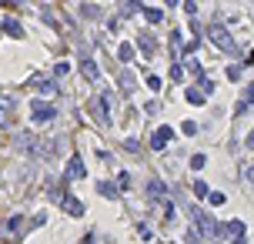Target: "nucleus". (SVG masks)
<instances>
[{"label":"nucleus","instance_id":"nucleus-29","mask_svg":"<svg viewBox=\"0 0 254 244\" xmlns=\"http://www.w3.org/2000/svg\"><path fill=\"white\" fill-rule=\"evenodd\" d=\"M237 77H241V67H237V64H234V67H228V80H237Z\"/></svg>","mask_w":254,"mask_h":244},{"label":"nucleus","instance_id":"nucleus-12","mask_svg":"<svg viewBox=\"0 0 254 244\" xmlns=\"http://www.w3.org/2000/svg\"><path fill=\"white\" fill-rule=\"evenodd\" d=\"M3 34H7V37H24V27H20V24H17V20H14V17H10V20H3Z\"/></svg>","mask_w":254,"mask_h":244},{"label":"nucleus","instance_id":"nucleus-5","mask_svg":"<svg viewBox=\"0 0 254 244\" xmlns=\"http://www.w3.org/2000/svg\"><path fill=\"white\" fill-rule=\"evenodd\" d=\"M84 174H87V171H84V161L74 154L71 161H67V174H64V181H80Z\"/></svg>","mask_w":254,"mask_h":244},{"label":"nucleus","instance_id":"nucleus-32","mask_svg":"<svg viewBox=\"0 0 254 244\" xmlns=\"http://www.w3.org/2000/svg\"><path fill=\"white\" fill-rule=\"evenodd\" d=\"M244 147H251V150H254V131L248 134V141H244Z\"/></svg>","mask_w":254,"mask_h":244},{"label":"nucleus","instance_id":"nucleus-15","mask_svg":"<svg viewBox=\"0 0 254 244\" xmlns=\"http://www.w3.org/2000/svg\"><path fill=\"white\" fill-rule=\"evenodd\" d=\"M204 91H198V87H187V104H194V107H198V104H204Z\"/></svg>","mask_w":254,"mask_h":244},{"label":"nucleus","instance_id":"nucleus-16","mask_svg":"<svg viewBox=\"0 0 254 244\" xmlns=\"http://www.w3.org/2000/svg\"><path fill=\"white\" fill-rule=\"evenodd\" d=\"M34 87L40 91V94H54V91H57V84H54V80H37Z\"/></svg>","mask_w":254,"mask_h":244},{"label":"nucleus","instance_id":"nucleus-30","mask_svg":"<svg viewBox=\"0 0 254 244\" xmlns=\"http://www.w3.org/2000/svg\"><path fill=\"white\" fill-rule=\"evenodd\" d=\"M244 100H248V104H254V87H248V91H244Z\"/></svg>","mask_w":254,"mask_h":244},{"label":"nucleus","instance_id":"nucleus-23","mask_svg":"<svg viewBox=\"0 0 254 244\" xmlns=\"http://www.w3.org/2000/svg\"><path fill=\"white\" fill-rule=\"evenodd\" d=\"M20 224H24V221H20V214H14V218L7 221V231H10V234H17V231H20Z\"/></svg>","mask_w":254,"mask_h":244},{"label":"nucleus","instance_id":"nucleus-25","mask_svg":"<svg viewBox=\"0 0 254 244\" xmlns=\"http://www.w3.org/2000/svg\"><path fill=\"white\" fill-rule=\"evenodd\" d=\"M54 74L57 77H67V74H71V64H64V60H60V64L54 67Z\"/></svg>","mask_w":254,"mask_h":244},{"label":"nucleus","instance_id":"nucleus-20","mask_svg":"<svg viewBox=\"0 0 254 244\" xmlns=\"http://www.w3.org/2000/svg\"><path fill=\"white\" fill-rule=\"evenodd\" d=\"M161 87H164V80H161V77H154V74L147 77V91H154V94H157Z\"/></svg>","mask_w":254,"mask_h":244},{"label":"nucleus","instance_id":"nucleus-3","mask_svg":"<svg viewBox=\"0 0 254 244\" xmlns=\"http://www.w3.org/2000/svg\"><path fill=\"white\" fill-rule=\"evenodd\" d=\"M30 117H34V124H47V121H54V107L44 104V100H34L30 104Z\"/></svg>","mask_w":254,"mask_h":244},{"label":"nucleus","instance_id":"nucleus-34","mask_svg":"<svg viewBox=\"0 0 254 244\" xmlns=\"http://www.w3.org/2000/svg\"><path fill=\"white\" fill-rule=\"evenodd\" d=\"M3 7H17V3H24V0H0Z\"/></svg>","mask_w":254,"mask_h":244},{"label":"nucleus","instance_id":"nucleus-17","mask_svg":"<svg viewBox=\"0 0 254 244\" xmlns=\"http://www.w3.org/2000/svg\"><path fill=\"white\" fill-rule=\"evenodd\" d=\"M207 201H211L214 207H221L224 201H228V194H221V191H211V194H207Z\"/></svg>","mask_w":254,"mask_h":244},{"label":"nucleus","instance_id":"nucleus-19","mask_svg":"<svg viewBox=\"0 0 254 244\" xmlns=\"http://www.w3.org/2000/svg\"><path fill=\"white\" fill-rule=\"evenodd\" d=\"M80 14H84V17H101V7H97V3H84V7H80Z\"/></svg>","mask_w":254,"mask_h":244},{"label":"nucleus","instance_id":"nucleus-28","mask_svg":"<svg viewBox=\"0 0 254 244\" xmlns=\"http://www.w3.org/2000/svg\"><path fill=\"white\" fill-rule=\"evenodd\" d=\"M201 84H204V94H214V87H218L214 80H204V77H201Z\"/></svg>","mask_w":254,"mask_h":244},{"label":"nucleus","instance_id":"nucleus-22","mask_svg":"<svg viewBox=\"0 0 254 244\" xmlns=\"http://www.w3.org/2000/svg\"><path fill=\"white\" fill-rule=\"evenodd\" d=\"M204 164H207V154H194V157H191V168L194 171H201Z\"/></svg>","mask_w":254,"mask_h":244},{"label":"nucleus","instance_id":"nucleus-8","mask_svg":"<svg viewBox=\"0 0 254 244\" xmlns=\"http://www.w3.org/2000/svg\"><path fill=\"white\" fill-rule=\"evenodd\" d=\"M147 197H151V201H164V197H167V188H164V181L151 177V181H147Z\"/></svg>","mask_w":254,"mask_h":244},{"label":"nucleus","instance_id":"nucleus-9","mask_svg":"<svg viewBox=\"0 0 254 244\" xmlns=\"http://www.w3.org/2000/svg\"><path fill=\"white\" fill-rule=\"evenodd\" d=\"M60 204H64V211H67L71 218H84V204H80L77 197H71V194H67V197H60Z\"/></svg>","mask_w":254,"mask_h":244},{"label":"nucleus","instance_id":"nucleus-14","mask_svg":"<svg viewBox=\"0 0 254 244\" xmlns=\"http://www.w3.org/2000/svg\"><path fill=\"white\" fill-rule=\"evenodd\" d=\"M117 60H121V64H130V60H134V47H130V44H121V47H117Z\"/></svg>","mask_w":254,"mask_h":244},{"label":"nucleus","instance_id":"nucleus-6","mask_svg":"<svg viewBox=\"0 0 254 244\" xmlns=\"http://www.w3.org/2000/svg\"><path fill=\"white\" fill-rule=\"evenodd\" d=\"M171 137H174V127H157L154 137H151V147H154V150L167 147V141H171Z\"/></svg>","mask_w":254,"mask_h":244},{"label":"nucleus","instance_id":"nucleus-24","mask_svg":"<svg viewBox=\"0 0 254 244\" xmlns=\"http://www.w3.org/2000/svg\"><path fill=\"white\" fill-rule=\"evenodd\" d=\"M121 87H124V91H134V74H121Z\"/></svg>","mask_w":254,"mask_h":244},{"label":"nucleus","instance_id":"nucleus-7","mask_svg":"<svg viewBox=\"0 0 254 244\" xmlns=\"http://www.w3.org/2000/svg\"><path fill=\"white\" fill-rule=\"evenodd\" d=\"M97 121L107 127L110 124V94H101L97 97Z\"/></svg>","mask_w":254,"mask_h":244},{"label":"nucleus","instance_id":"nucleus-10","mask_svg":"<svg viewBox=\"0 0 254 244\" xmlns=\"http://www.w3.org/2000/svg\"><path fill=\"white\" fill-rule=\"evenodd\" d=\"M137 47H141V50H144V57H154V50H157V40L151 37V34H141V37H137Z\"/></svg>","mask_w":254,"mask_h":244},{"label":"nucleus","instance_id":"nucleus-21","mask_svg":"<svg viewBox=\"0 0 254 244\" xmlns=\"http://www.w3.org/2000/svg\"><path fill=\"white\" fill-rule=\"evenodd\" d=\"M194 194H198V197H207V194H211V188H207V184H204V181H194Z\"/></svg>","mask_w":254,"mask_h":244},{"label":"nucleus","instance_id":"nucleus-26","mask_svg":"<svg viewBox=\"0 0 254 244\" xmlns=\"http://www.w3.org/2000/svg\"><path fill=\"white\" fill-rule=\"evenodd\" d=\"M181 131L187 134V137H191V134H198V124H194V121H184V124H181Z\"/></svg>","mask_w":254,"mask_h":244},{"label":"nucleus","instance_id":"nucleus-4","mask_svg":"<svg viewBox=\"0 0 254 244\" xmlns=\"http://www.w3.org/2000/svg\"><path fill=\"white\" fill-rule=\"evenodd\" d=\"M221 238H234L237 244L244 241V221H228V224H218Z\"/></svg>","mask_w":254,"mask_h":244},{"label":"nucleus","instance_id":"nucleus-35","mask_svg":"<svg viewBox=\"0 0 254 244\" xmlns=\"http://www.w3.org/2000/svg\"><path fill=\"white\" fill-rule=\"evenodd\" d=\"M164 3H167V7H178V3H181V0H164Z\"/></svg>","mask_w":254,"mask_h":244},{"label":"nucleus","instance_id":"nucleus-2","mask_svg":"<svg viewBox=\"0 0 254 244\" xmlns=\"http://www.w3.org/2000/svg\"><path fill=\"white\" fill-rule=\"evenodd\" d=\"M191 218H194V227H198L201 238H214V234H218V224H214L211 214H204L201 207H191Z\"/></svg>","mask_w":254,"mask_h":244},{"label":"nucleus","instance_id":"nucleus-33","mask_svg":"<svg viewBox=\"0 0 254 244\" xmlns=\"http://www.w3.org/2000/svg\"><path fill=\"white\" fill-rule=\"evenodd\" d=\"M244 177H248V181H251V184H254V164H251V168H248V171H244Z\"/></svg>","mask_w":254,"mask_h":244},{"label":"nucleus","instance_id":"nucleus-1","mask_svg":"<svg viewBox=\"0 0 254 244\" xmlns=\"http://www.w3.org/2000/svg\"><path fill=\"white\" fill-rule=\"evenodd\" d=\"M207 37L214 40V44H218V47L224 50V54L237 57V44H234V37H231V34H228V30H224L221 24H214V27H207Z\"/></svg>","mask_w":254,"mask_h":244},{"label":"nucleus","instance_id":"nucleus-18","mask_svg":"<svg viewBox=\"0 0 254 244\" xmlns=\"http://www.w3.org/2000/svg\"><path fill=\"white\" fill-rule=\"evenodd\" d=\"M144 17H147V24H161V20H164V14L151 7V10H144Z\"/></svg>","mask_w":254,"mask_h":244},{"label":"nucleus","instance_id":"nucleus-27","mask_svg":"<svg viewBox=\"0 0 254 244\" xmlns=\"http://www.w3.org/2000/svg\"><path fill=\"white\" fill-rule=\"evenodd\" d=\"M171 77H174V80H181V77H184V67H181V64H171Z\"/></svg>","mask_w":254,"mask_h":244},{"label":"nucleus","instance_id":"nucleus-31","mask_svg":"<svg viewBox=\"0 0 254 244\" xmlns=\"http://www.w3.org/2000/svg\"><path fill=\"white\" fill-rule=\"evenodd\" d=\"M244 67H254V50H251L248 57H244Z\"/></svg>","mask_w":254,"mask_h":244},{"label":"nucleus","instance_id":"nucleus-11","mask_svg":"<svg viewBox=\"0 0 254 244\" xmlns=\"http://www.w3.org/2000/svg\"><path fill=\"white\" fill-rule=\"evenodd\" d=\"M80 74H84V77H87V80H91V84H94V80L101 77V67L94 64L91 57H84V64H80Z\"/></svg>","mask_w":254,"mask_h":244},{"label":"nucleus","instance_id":"nucleus-13","mask_svg":"<svg viewBox=\"0 0 254 244\" xmlns=\"http://www.w3.org/2000/svg\"><path fill=\"white\" fill-rule=\"evenodd\" d=\"M97 191H101V197H107V201H114V197H117V184H110V181H101V184H97Z\"/></svg>","mask_w":254,"mask_h":244}]
</instances>
